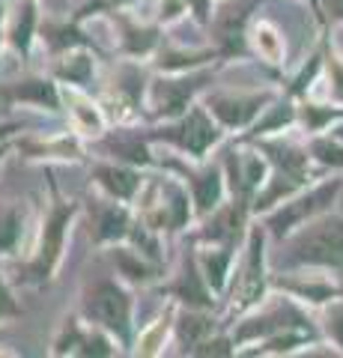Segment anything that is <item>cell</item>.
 I'll use <instances>...</instances> for the list:
<instances>
[{
	"instance_id": "obj_1",
	"label": "cell",
	"mask_w": 343,
	"mask_h": 358,
	"mask_svg": "<svg viewBox=\"0 0 343 358\" xmlns=\"http://www.w3.org/2000/svg\"><path fill=\"white\" fill-rule=\"evenodd\" d=\"M293 257L298 263H340L343 260V218H331L311 227L295 242Z\"/></svg>"
},
{
	"instance_id": "obj_2",
	"label": "cell",
	"mask_w": 343,
	"mask_h": 358,
	"mask_svg": "<svg viewBox=\"0 0 343 358\" xmlns=\"http://www.w3.org/2000/svg\"><path fill=\"white\" fill-rule=\"evenodd\" d=\"M90 313L98 322H105L108 329L126 331V326H129V299L119 293L117 287L102 284L90 299Z\"/></svg>"
},
{
	"instance_id": "obj_3",
	"label": "cell",
	"mask_w": 343,
	"mask_h": 358,
	"mask_svg": "<svg viewBox=\"0 0 343 358\" xmlns=\"http://www.w3.org/2000/svg\"><path fill=\"white\" fill-rule=\"evenodd\" d=\"M173 138L180 141L185 150H191L194 155H200V152H206L209 143L218 138V131L212 129V122L206 120L203 110H191V114L185 117L182 126L173 131Z\"/></svg>"
},
{
	"instance_id": "obj_4",
	"label": "cell",
	"mask_w": 343,
	"mask_h": 358,
	"mask_svg": "<svg viewBox=\"0 0 343 358\" xmlns=\"http://www.w3.org/2000/svg\"><path fill=\"white\" fill-rule=\"evenodd\" d=\"M335 197V185H323V188H316V192L311 194V197H305V200H298V203H293V206H286L281 215H275L272 218V227L275 230H286L290 224H295V221H302L305 215H311V212H316V209H323L328 200Z\"/></svg>"
},
{
	"instance_id": "obj_5",
	"label": "cell",
	"mask_w": 343,
	"mask_h": 358,
	"mask_svg": "<svg viewBox=\"0 0 343 358\" xmlns=\"http://www.w3.org/2000/svg\"><path fill=\"white\" fill-rule=\"evenodd\" d=\"M66 221H69V209H57V215L51 218L48 230H45L42 254H39L36 266H33V272H36V275H48L51 272V266H54V260H57V254H60V245H63V227H66Z\"/></svg>"
},
{
	"instance_id": "obj_6",
	"label": "cell",
	"mask_w": 343,
	"mask_h": 358,
	"mask_svg": "<svg viewBox=\"0 0 343 358\" xmlns=\"http://www.w3.org/2000/svg\"><path fill=\"white\" fill-rule=\"evenodd\" d=\"M260 108V99H218L215 102V114L227 122V126H242L248 117L257 114Z\"/></svg>"
},
{
	"instance_id": "obj_7",
	"label": "cell",
	"mask_w": 343,
	"mask_h": 358,
	"mask_svg": "<svg viewBox=\"0 0 343 358\" xmlns=\"http://www.w3.org/2000/svg\"><path fill=\"white\" fill-rule=\"evenodd\" d=\"M263 289V272H260V236L251 239V263L245 272V284H242V305H248L260 296Z\"/></svg>"
},
{
	"instance_id": "obj_8",
	"label": "cell",
	"mask_w": 343,
	"mask_h": 358,
	"mask_svg": "<svg viewBox=\"0 0 343 358\" xmlns=\"http://www.w3.org/2000/svg\"><path fill=\"white\" fill-rule=\"evenodd\" d=\"M98 179H102V185L108 192H114L117 197H129L138 188V176L131 171H119V167H105V171H98Z\"/></svg>"
},
{
	"instance_id": "obj_9",
	"label": "cell",
	"mask_w": 343,
	"mask_h": 358,
	"mask_svg": "<svg viewBox=\"0 0 343 358\" xmlns=\"http://www.w3.org/2000/svg\"><path fill=\"white\" fill-rule=\"evenodd\" d=\"M218 194H221V179L215 173H206V176L197 179V206L200 209L212 206L218 200Z\"/></svg>"
},
{
	"instance_id": "obj_10",
	"label": "cell",
	"mask_w": 343,
	"mask_h": 358,
	"mask_svg": "<svg viewBox=\"0 0 343 358\" xmlns=\"http://www.w3.org/2000/svg\"><path fill=\"white\" fill-rule=\"evenodd\" d=\"M98 227H102V230H98V236H102V239L123 236V233H126V212L123 209H108Z\"/></svg>"
},
{
	"instance_id": "obj_11",
	"label": "cell",
	"mask_w": 343,
	"mask_h": 358,
	"mask_svg": "<svg viewBox=\"0 0 343 358\" xmlns=\"http://www.w3.org/2000/svg\"><path fill=\"white\" fill-rule=\"evenodd\" d=\"M18 99H33V102H42L48 108H57V96H54V90L48 84H27V87H18L15 90Z\"/></svg>"
},
{
	"instance_id": "obj_12",
	"label": "cell",
	"mask_w": 343,
	"mask_h": 358,
	"mask_svg": "<svg viewBox=\"0 0 343 358\" xmlns=\"http://www.w3.org/2000/svg\"><path fill=\"white\" fill-rule=\"evenodd\" d=\"M242 21H245V13H239L236 6H230L227 13L221 15V21H218V33H221V39H224V42H233V39L239 36Z\"/></svg>"
},
{
	"instance_id": "obj_13",
	"label": "cell",
	"mask_w": 343,
	"mask_h": 358,
	"mask_svg": "<svg viewBox=\"0 0 343 358\" xmlns=\"http://www.w3.org/2000/svg\"><path fill=\"white\" fill-rule=\"evenodd\" d=\"M18 239V215L15 212H6L3 218H0V251L13 248Z\"/></svg>"
},
{
	"instance_id": "obj_14",
	"label": "cell",
	"mask_w": 343,
	"mask_h": 358,
	"mask_svg": "<svg viewBox=\"0 0 343 358\" xmlns=\"http://www.w3.org/2000/svg\"><path fill=\"white\" fill-rule=\"evenodd\" d=\"M206 272H209V281H212V287H221V284H224L227 254H212V257H206Z\"/></svg>"
},
{
	"instance_id": "obj_15",
	"label": "cell",
	"mask_w": 343,
	"mask_h": 358,
	"mask_svg": "<svg viewBox=\"0 0 343 358\" xmlns=\"http://www.w3.org/2000/svg\"><path fill=\"white\" fill-rule=\"evenodd\" d=\"M176 289H180V293L185 296V301H194V305H206V293L200 289V284H197V278H194L191 272L185 275V281L176 287Z\"/></svg>"
},
{
	"instance_id": "obj_16",
	"label": "cell",
	"mask_w": 343,
	"mask_h": 358,
	"mask_svg": "<svg viewBox=\"0 0 343 358\" xmlns=\"http://www.w3.org/2000/svg\"><path fill=\"white\" fill-rule=\"evenodd\" d=\"M209 329V322L200 320V317H185L182 320V338L185 341H194V338H200V334Z\"/></svg>"
},
{
	"instance_id": "obj_17",
	"label": "cell",
	"mask_w": 343,
	"mask_h": 358,
	"mask_svg": "<svg viewBox=\"0 0 343 358\" xmlns=\"http://www.w3.org/2000/svg\"><path fill=\"white\" fill-rule=\"evenodd\" d=\"M314 152H316L323 162H328V164H343V150L331 147V143H326V141H319L316 147H314Z\"/></svg>"
},
{
	"instance_id": "obj_18",
	"label": "cell",
	"mask_w": 343,
	"mask_h": 358,
	"mask_svg": "<svg viewBox=\"0 0 343 358\" xmlns=\"http://www.w3.org/2000/svg\"><path fill=\"white\" fill-rule=\"evenodd\" d=\"M260 45H263V51L269 54V57H278L281 54V45H278V36L269 30V27H263L260 30Z\"/></svg>"
},
{
	"instance_id": "obj_19",
	"label": "cell",
	"mask_w": 343,
	"mask_h": 358,
	"mask_svg": "<svg viewBox=\"0 0 343 358\" xmlns=\"http://www.w3.org/2000/svg\"><path fill=\"white\" fill-rule=\"evenodd\" d=\"M170 194H173V203H170L173 215H170V224H173V227H180V224L185 221V215H188V209H185V197H182L180 192H170Z\"/></svg>"
},
{
	"instance_id": "obj_20",
	"label": "cell",
	"mask_w": 343,
	"mask_h": 358,
	"mask_svg": "<svg viewBox=\"0 0 343 358\" xmlns=\"http://www.w3.org/2000/svg\"><path fill=\"white\" fill-rule=\"evenodd\" d=\"M328 329H331V334L340 341V346H343V305H337L335 310H331V317H328Z\"/></svg>"
},
{
	"instance_id": "obj_21",
	"label": "cell",
	"mask_w": 343,
	"mask_h": 358,
	"mask_svg": "<svg viewBox=\"0 0 343 358\" xmlns=\"http://www.w3.org/2000/svg\"><path fill=\"white\" fill-rule=\"evenodd\" d=\"M30 24H33V13L27 9V13H24V24H18V30H15V42L21 45V48H24V45H27V33H30Z\"/></svg>"
},
{
	"instance_id": "obj_22",
	"label": "cell",
	"mask_w": 343,
	"mask_h": 358,
	"mask_svg": "<svg viewBox=\"0 0 343 358\" xmlns=\"http://www.w3.org/2000/svg\"><path fill=\"white\" fill-rule=\"evenodd\" d=\"M263 176V164L257 162V159H248V173H245V179H248V185H254L257 179Z\"/></svg>"
},
{
	"instance_id": "obj_23",
	"label": "cell",
	"mask_w": 343,
	"mask_h": 358,
	"mask_svg": "<svg viewBox=\"0 0 343 358\" xmlns=\"http://www.w3.org/2000/svg\"><path fill=\"white\" fill-rule=\"evenodd\" d=\"M119 266H123L126 272H131V278H147V268H143V266H135V263L129 260V257H119Z\"/></svg>"
},
{
	"instance_id": "obj_24",
	"label": "cell",
	"mask_w": 343,
	"mask_h": 358,
	"mask_svg": "<svg viewBox=\"0 0 343 358\" xmlns=\"http://www.w3.org/2000/svg\"><path fill=\"white\" fill-rule=\"evenodd\" d=\"M0 310H13V301H9V296H6L3 287H0Z\"/></svg>"
},
{
	"instance_id": "obj_25",
	"label": "cell",
	"mask_w": 343,
	"mask_h": 358,
	"mask_svg": "<svg viewBox=\"0 0 343 358\" xmlns=\"http://www.w3.org/2000/svg\"><path fill=\"white\" fill-rule=\"evenodd\" d=\"M331 6H335L337 15H343V0H331Z\"/></svg>"
},
{
	"instance_id": "obj_26",
	"label": "cell",
	"mask_w": 343,
	"mask_h": 358,
	"mask_svg": "<svg viewBox=\"0 0 343 358\" xmlns=\"http://www.w3.org/2000/svg\"><path fill=\"white\" fill-rule=\"evenodd\" d=\"M340 134H343V131H340Z\"/></svg>"
}]
</instances>
